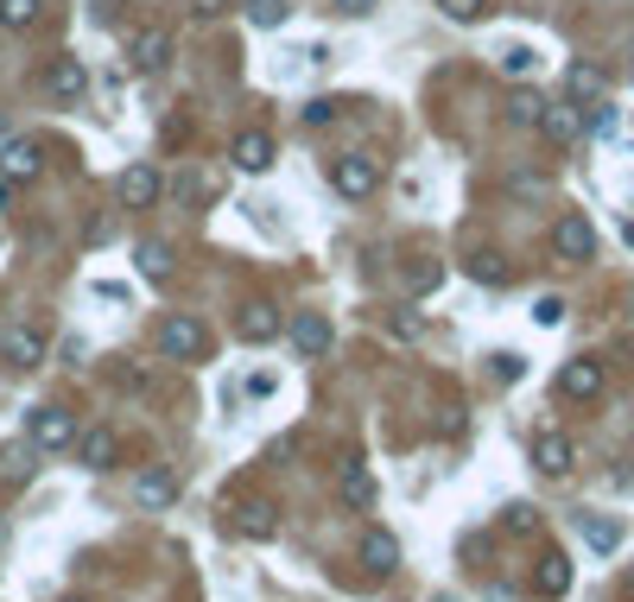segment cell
<instances>
[{"instance_id":"cell-17","label":"cell","mask_w":634,"mask_h":602,"mask_svg":"<svg viewBox=\"0 0 634 602\" xmlns=\"http://www.w3.org/2000/svg\"><path fill=\"white\" fill-rule=\"evenodd\" d=\"M286 336H292V350H299V355H324V350H330V318H318V311H299V318L286 324Z\"/></svg>"},{"instance_id":"cell-38","label":"cell","mask_w":634,"mask_h":602,"mask_svg":"<svg viewBox=\"0 0 634 602\" xmlns=\"http://www.w3.org/2000/svg\"><path fill=\"white\" fill-rule=\"evenodd\" d=\"M330 115H336V101H311V108H304V127H324Z\"/></svg>"},{"instance_id":"cell-40","label":"cell","mask_w":634,"mask_h":602,"mask_svg":"<svg viewBox=\"0 0 634 602\" xmlns=\"http://www.w3.org/2000/svg\"><path fill=\"white\" fill-rule=\"evenodd\" d=\"M336 13H350V20H362V13H375V0H330Z\"/></svg>"},{"instance_id":"cell-14","label":"cell","mask_w":634,"mask_h":602,"mask_svg":"<svg viewBox=\"0 0 634 602\" xmlns=\"http://www.w3.org/2000/svg\"><path fill=\"white\" fill-rule=\"evenodd\" d=\"M228 527L241 533V539H273V533H279V507L273 502H241L235 514H228Z\"/></svg>"},{"instance_id":"cell-27","label":"cell","mask_w":634,"mask_h":602,"mask_svg":"<svg viewBox=\"0 0 634 602\" xmlns=\"http://www.w3.org/2000/svg\"><path fill=\"white\" fill-rule=\"evenodd\" d=\"M32 20H39V0H0V25L7 32H25Z\"/></svg>"},{"instance_id":"cell-10","label":"cell","mask_w":634,"mask_h":602,"mask_svg":"<svg viewBox=\"0 0 634 602\" xmlns=\"http://www.w3.org/2000/svg\"><path fill=\"white\" fill-rule=\"evenodd\" d=\"M71 451H76V463H83V470H96V476H101V470L115 463V451H121V438H115L108 426H89V431H76Z\"/></svg>"},{"instance_id":"cell-28","label":"cell","mask_w":634,"mask_h":602,"mask_svg":"<svg viewBox=\"0 0 634 602\" xmlns=\"http://www.w3.org/2000/svg\"><path fill=\"white\" fill-rule=\"evenodd\" d=\"M539 71V51L533 45H507L502 51V76H533Z\"/></svg>"},{"instance_id":"cell-18","label":"cell","mask_w":634,"mask_h":602,"mask_svg":"<svg viewBox=\"0 0 634 602\" xmlns=\"http://www.w3.org/2000/svg\"><path fill=\"white\" fill-rule=\"evenodd\" d=\"M539 133H546V140H552V147H571V140H578L583 133V115L578 108H571V101H565V108H552V101H546V108H539Z\"/></svg>"},{"instance_id":"cell-11","label":"cell","mask_w":634,"mask_h":602,"mask_svg":"<svg viewBox=\"0 0 634 602\" xmlns=\"http://www.w3.org/2000/svg\"><path fill=\"white\" fill-rule=\"evenodd\" d=\"M336 495H343V507H350V514H368V507H375V470H368V463H343V476H336Z\"/></svg>"},{"instance_id":"cell-13","label":"cell","mask_w":634,"mask_h":602,"mask_svg":"<svg viewBox=\"0 0 634 602\" xmlns=\"http://www.w3.org/2000/svg\"><path fill=\"white\" fill-rule=\"evenodd\" d=\"M362 565H368L375 578L400 571V539H394L387 527H362Z\"/></svg>"},{"instance_id":"cell-15","label":"cell","mask_w":634,"mask_h":602,"mask_svg":"<svg viewBox=\"0 0 634 602\" xmlns=\"http://www.w3.org/2000/svg\"><path fill=\"white\" fill-rule=\"evenodd\" d=\"M578 539L590 546L597 558H615L622 552V520H603V514H578Z\"/></svg>"},{"instance_id":"cell-21","label":"cell","mask_w":634,"mask_h":602,"mask_svg":"<svg viewBox=\"0 0 634 602\" xmlns=\"http://www.w3.org/2000/svg\"><path fill=\"white\" fill-rule=\"evenodd\" d=\"M565 96H571V101H603L609 96V76L597 71V64H571V71H565Z\"/></svg>"},{"instance_id":"cell-23","label":"cell","mask_w":634,"mask_h":602,"mask_svg":"<svg viewBox=\"0 0 634 602\" xmlns=\"http://www.w3.org/2000/svg\"><path fill=\"white\" fill-rule=\"evenodd\" d=\"M273 165V133H241L235 140V172H267Z\"/></svg>"},{"instance_id":"cell-20","label":"cell","mask_w":634,"mask_h":602,"mask_svg":"<svg viewBox=\"0 0 634 602\" xmlns=\"http://www.w3.org/2000/svg\"><path fill=\"white\" fill-rule=\"evenodd\" d=\"M235 330H241V343H273L279 330H286V318L260 299V304H248V311H241V324H235Z\"/></svg>"},{"instance_id":"cell-6","label":"cell","mask_w":634,"mask_h":602,"mask_svg":"<svg viewBox=\"0 0 634 602\" xmlns=\"http://www.w3.org/2000/svg\"><path fill=\"white\" fill-rule=\"evenodd\" d=\"M39 172H45V147L39 140H7L0 147V178L7 184H32Z\"/></svg>"},{"instance_id":"cell-7","label":"cell","mask_w":634,"mask_h":602,"mask_svg":"<svg viewBox=\"0 0 634 602\" xmlns=\"http://www.w3.org/2000/svg\"><path fill=\"white\" fill-rule=\"evenodd\" d=\"M571 463H578V451H571V438H565V431H539V438H533V470H539V476H571Z\"/></svg>"},{"instance_id":"cell-8","label":"cell","mask_w":634,"mask_h":602,"mask_svg":"<svg viewBox=\"0 0 634 602\" xmlns=\"http://www.w3.org/2000/svg\"><path fill=\"white\" fill-rule=\"evenodd\" d=\"M159 197H165V172H159V165H127L121 172V203L127 209H152Z\"/></svg>"},{"instance_id":"cell-9","label":"cell","mask_w":634,"mask_h":602,"mask_svg":"<svg viewBox=\"0 0 634 602\" xmlns=\"http://www.w3.org/2000/svg\"><path fill=\"white\" fill-rule=\"evenodd\" d=\"M558 394H565V400H597V394H603V362H590V355L565 362V368H558Z\"/></svg>"},{"instance_id":"cell-35","label":"cell","mask_w":634,"mask_h":602,"mask_svg":"<svg viewBox=\"0 0 634 602\" xmlns=\"http://www.w3.org/2000/svg\"><path fill=\"white\" fill-rule=\"evenodd\" d=\"M273 387H279L273 375H248V380H241V394H248V400H273Z\"/></svg>"},{"instance_id":"cell-31","label":"cell","mask_w":634,"mask_h":602,"mask_svg":"<svg viewBox=\"0 0 634 602\" xmlns=\"http://www.w3.org/2000/svg\"><path fill=\"white\" fill-rule=\"evenodd\" d=\"M488 362H495V380H520V375H527V355H514V350H495Z\"/></svg>"},{"instance_id":"cell-24","label":"cell","mask_w":634,"mask_h":602,"mask_svg":"<svg viewBox=\"0 0 634 602\" xmlns=\"http://www.w3.org/2000/svg\"><path fill=\"white\" fill-rule=\"evenodd\" d=\"M133 260H140V273L147 279H172V248H165V241H140Z\"/></svg>"},{"instance_id":"cell-34","label":"cell","mask_w":634,"mask_h":602,"mask_svg":"<svg viewBox=\"0 0 634 602\" xmlns=\"http://www.w3.org/2000/svg\"><path fill=\"white\" fill-rule=\"evenodd\" d=\"M539 108H546V101L533 96V89H520V96H514V127H533L539 121Z\"/></svg>"},{"instance_id":"cell-43","label":"cell","mask_w":634,"mask_h":602,"mask_svg":"<svg viewBox=\"0 0 634 602\" xmlns=\"http://www.w3.org/2000/svg\"><path fill=\"white\" fill-rule=\"evenodd\" d=\"M0 546H7V527H0Z\"/></svg>"},{"instance_id":"cell-42","label":"cell","mask_w":634,"mask_h":602,"mask_svg":"<svg viewBox=\"0 0 634 602\" xmlns=\"http://www.w3.org/2000/svg\"><path fill=\"white\" fill-rule=\"evenodd\" d=\"M622 590H628V602H634V571H628V583H622Z\"/></svg>"},{"instance_id":"cell-39","label":"cell","mask_w":634,"mask_h":602,"mask_svg":"<svg viewBox=\"0 0 634 602\" xmlns=\"http://www.w3.org/2000/svg\"><path fill=\"white\" fill-rule=\"evenodd\" d=\"M419 330H426V318H412V311H400V318H394V336H419Z\"/></svg>"},{"instance_id":"cell-19","label":"cell","mask_w":634,"mask_h":602,"mask_svg":"<svg viewBox=\"0 0 634 602\" xmlns=\"http://www.w3.org/2000/svg\"><path fill=\"white\" fill-rule=\"evenodd\" d=\"M133 502L147 507V514L172 507V502H178V476H172V470H147V476L133 482Z\"/></svg>"},{"instance_id":"cell-30","label":"cell","mask_w":634,"mask_h":602,"mask_svg":"<svg viewBox=\"0 0 634 602\" xmlns=\"http://www.w3.org/2000/svg\"><path fill=\"white\" fill-rule=\"evenodd\" d=\"M438 7H444V20H456V25H470L488 13V0H438Z\"/></svg>"},{"instance_id":"cell-29","label":"cell","mask_w":634,"mask_h":602,"mask_svg":"<svg viewBox=\"0 0 634 602\" xmlns=\"http://www.w3.org/2000/svg\"><path fill=\"white\" fill-rule=\"evenodd\" d=\"M533 527H539V507H527V502L502 507V533H533Z\"/></svg>"},{"instance_id":"cell-3","label":"cell","mask_w":634,"mask_h":602,"mask_svg":"<svg viewBox=\"0 0 634 602\" xmlns=\"http://www.w3.org/2000/svg\"><path fill=\"white\" fill-rule=\"evenodd\" d=\"M330 184H336V197H375L380 191V159H368V152H343V159H330Z\"/></svg>"},{"instance_id":"cell-33","label":"cell","mask_w":634,"mask_h":602,"mask_svg":"<svg viewBox=\"0 0 634 602\" xmlns=\"http://www.w3.org/2000/svg\"><path fill=\"white\" fill-rule=\"evenodd\" d=\"M533 324L558 330V324H565V299H539V304H533Z\"/></svg>"},{"instance_id":"cell-41","label":"cell","mask_w":634,"mask_h":602,"mask_svg":"<svg viewBox=\"0 0 634 602\" xmlns=\"http://www.w3.org/2000/svg\"><path fill=\"white\" fill-rule=\"evenodd\" d=\"M7 197H13V184H7V178H0V209H7Z\"/></svg>"},{"instance_id":"cell-1","label":"cell","mask_w":634,"mask_h":602,"mask_svg":"<svg viewBox=\"0 0 634 602\" xmlns=\"http://www.w3.org/2000/svg\"><path fill=\"white\" fill-rule=\"evenodd\" d=\"M25 444L45 451V456L71 451L76 444V412H64V406H32V412H25Z\"/></svg>"},{"instance_id":"cell-4","label":"cell","mask_w":634,"mask_h":602,"mask_svg":"<svg viewBox=\"0 0 634 602\" xmlns=\"http://www.w3.org/2000/svg\"><path fill=\"white\" fill-rule=\"evenodd\" d=\"M552 254L565 260V267H583V260H597V228H590V216H583V209H565V216H558Z\"/></svg>"},{"instance_id":"cell-32","label":"cell","mask_w":634,"mask_h":602,"mask_svg":"<svg viewBox=\"0 0 634 602\" xmlns=\"http://www.w3.org/2000/svg\"><path fill=\"white\" fill-rule=\"evenodd\" d=\"M0 470H7L13 482H25V476H32V444H13V451L0 456Z\"/></svg>"},{"instance_id":"cell-37","label":"cell","mask_w":634,"mask_h":602,"mask_svg":"<svg viewBox=\"0 0 634 602\" xmlns=\"http://www.w3.org/2000/svg\"><path fill=\"white\" fill-rule=\"evenodd\" d=\"M228 7H235V0H191V13H197V20H223Z\"/></svg>"},{"instance_id":"cell-12","label":"cell","mask_w":634,"mask_h":602,"mask_svg":"<svg viewBox=\"0 0 634 602\" xmlns=\"http://www.w3.org/2000/svg\"><path fill=\"white\" fill-rule=\"evenodd\" d=\"M127 64L140 76L165 71V64H172V39H165V32H133V39H127Z\"/></svg>"},{"instance_id":"cell-36","label":"cell","mask_w":634,"mask_h":602,"mask_svg":"<svg viewBox=\"0 0 634 602\" xmlns=\"http://www.w3.org/2000/svg\"><path fill=\"white\" fill-rule=\"evenodd\" d=\"M615 127V108L609 101H590V133H609Z\"/></svg>"},{"instance_id":"cell-5","label":"cell","mask_w":634,"mask_h":602,"mask_svg":"<svg viewBox=\"0 0 634 602\" xmlns=\"http://www.w3.org/2000/svg\"><path fill=\"white\" fill-rule=\"evenodd\" d=\"M0 362H7V368H20V375H32V368L45 362V336H39L32 324H13L7 336H0Z\"/></svg>"},{"instance_id":"cell-22","label":"cell","mask_w":634,"mask_h":602,"mask_svg":"<svg viewBox=\"0 0 634 602\" xmlns=\"http://www.w3.org/2000/svg\"><path fill=\"white\" fill-rule=\"evenodd\" d=\"M533 590H539V596H565V590H571V558L546 552L539 558V571H533Z\"/></svg>"},{"instance_id":"cell-16","label":"cell","mask_w":634,"mask_h":602,"mask_svg":"<svg viewBox=\"0 0 634 602\" xmlns=\"http://www.w3.org/2000/svg\"><path fill=\"white\" fill-rule=\"evenodd\" d=\"M45 89L57 101H83V89H89V71H83V57H57L45 71Z\"/></svg>"},{"instance_id":"cell-26","label":"cell","mask_w":634,"mask_h":602,"mask_svg":"<svg viewBox=\"0 0 634 602\" xmlns=\"http://www.w3.org/2000/svg\"><path fill=\"white\" fill-rule=\"evenodd\" d=\"M470 279L476 286H507V260L502 254H470Z\"/></svg>"},{"instance_id":"cell-44","label":"cell","mask_w":634,"mask_h":602,"mask_svg":"<svg viewBox=\"0 0 634 602\" xmlns=\"http://www.w3.org/2000/svg\"><path fill=\"white\" fill-rule=\"evenodd\" d=\"M71 602H83V596H71Z\"/></svg>"},{"instance_id":"cell-25","label":"cell","mask_w":634,"mask_h":602,"mask_svg":"<svg viewBox=\"0 0 634 602\" xmlns=\"http://www.w3.org/2000/svg\"><path fill=\"white\" fill-rule=\"evenodd\" d=\"M241 13H248V25H260V32H273V25H286V0H241Z\"/></svg>"},{"instance_id":"cell-2","label":"cell","mask_w":634,"mask_h":602,"mask_svg":"<svg viewBox=\"0 0 634 602\" xmlns=\"http://www.w3.org/2000/svg\"><path fill=\"white\" fill-rule=\"evenodd\" d=\"M159 355H165V362H203V355H209V330H203L191 311H172V318L159 324Z\"/></svg>"}]
</instances>
